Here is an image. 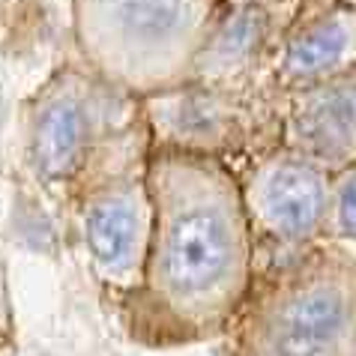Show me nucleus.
Listing matches in <instances>:
<instances>
[{"label": "nucleus", "mask_w": 356, "mask_h": 356, "mask_svg": "<svg viewBox=\"0 0 356 356\" xmlns=\"http://www.w3.org/2000/svg\"><path fill=\"white\" fill-rule=\"evenodd\" d=\"M153 197L147 273L177 312H216L245 288L252 222L240 174L216 156L150 150L144 162Z\"/></svg>", "instance_id": "nucleus-1"}, {"label": "nucleus", "mask_w": 356, "mask_h": 356, "mask_svg": "<svg viewBox=\"0 0 356 356\" xmlns=\"http://www.w3.org/2000/svg\"><path fill=\"white\" fill-rule=\"evenodd\" d=\"M227 9V0H72V31L99 81L144 102L192 81Z\"/></svg>", "instance_id": "nucleus-2"}, {"label": "nucleus", "mask_w": 356, "mask_h": 356, "mask_svg": "<svg viewBox=\"0 0 356 356\" xmlns=\"http://www.w3.org/2000/svg\"><path fill=\"white\" fill-rule=\"evenodd\" d=\"M261 356H356V254L321 240L282 270L261 312Z\"/></svg>", "instance_id": "nucleus-3"}, {"label": "nucleus", "mask_w": 356, "mask_h": 356, "mask_svg": "<svg viewBox=\"0 0 356 356\" xmlns=\"http://www.w3.org/2000/svg\"><path fill=\"white\" fill-rule=\"evenodd\" d=\"M240 183L254 234L296 252L326 240L332 174L323 165L275 144L254 156Z\"/></svg>", "instance_id": "nucleus-4"}, {"label": "nucleus", "mask_w": 356, "mask_h": 356, "mask_svg": "<svg viewBox=\"0 0 356 356\" xmlns=\"http://www.w3.org/2000/svg\"><path fill=\"white\" fill-rule=\"evenodd\" d=\"M99 84L93 72L63 66L33 93L27 105V150L42 183L63 186L84 171L102 126Z\"/></svg>", "instance_id": "nucleus-5"}, {"label": "nucleus", "mask_w": 356, "mask_h": 356, "mask_svg": "<svg viewBox=\"0 0 356 356\" xmlns=\"http://www.w3.org/2000/svg\"><path fill=\"white\" fill-rule=\"evenodd\" d=\"M81 236L105 279L129 282L144 270L153 240V197L144 168L111 177L84 197Z\"/></svg>", "instance_id": "nucleus-6"}, {"label": "nucleus", "mask_w": 356, "mask_h": 356, "mask_svg": "<svg viewBox=\"0 0 356 356\" xmlns=\"http://www.w3.org/2000/svg\"><path fill=\"white\" fill-rule=\"evenodd\" d=\"M144 120L153 135V150L222 159L225 150L245 138L249 111L243 105V90L189 81L177 90L144 99Z\"/></svg>", "instance_id": "nucleus-7"}, {"label": "nucleus", "mask_w": 356, "mask_h": 356, "mask_svg": "<svg viewBox=\"0 0 356 356\" xmlns=\"http://www.w3.org/2000/svg\"><path fill=\"white\" fill-rule=\"evenodd\" d=\"M279 144L330 174L356 165V72L279 93Z\"/></svg>", "instance_id": "nucleus-8"}, {"label": "nucleus", "mask_w": 356, "mask_h": 356, "mask_svg": "<svg viewBox=\"0 0 356 356\" xmlns=\"http://www.w3.org/2000/svg\"><path fill=\"white\" fill-rule=\"evenodd\" d=\"M356 72V3L335 0L332 6L296 18L270 60V84L275 93Z\"/></svg>", "instance_id": "nucleus-9"}, {"label": "nucleus", "mask_w": 356, "mask_h": 356, "mask_svg": "<svg viewBox=\"0 0 356 356\" xmlns=\"http://www.w3.org/2000/svg\"><path fill=\"white\" fill-rule=\"evenodd\" d=\"M284 31L275 24V13L264 0L231 6L222 24L207 42L195 78L197 84L243 90V84L266 63L270 66Z\"/></svg>", "instance_id": "nucleus-10"}, {"label": "nucleus", "mask_w": 356, "mask_h": 356, "mask_svg": "<svg viewBox=\"0 0 356 356\" xmlns=\"http://www.w3.org/2000/svg\"><path fill=\"white\" fill-rule=\"evenodd\" d=\"M326 240L356 245V165L332 174L326 207Z\"/></svg>", "instance_id": "nucleus-11"}, {"label": "nucleus", "mask_w": 356, "mask_h": 356, "mask_svg": "<svg viewBox=\"0 0 356 356\" xmlns=\"http://www.w3.org/2000/svg\"><path fill=\"white\" fill-rule=\"evenodd\" d=\"M332 3H335V0H300V9H296V15L291 18V22H296V18H305V15H312V13H321V9L332 6Z\"/></svg>", "instance_id": "nucleus-12"}, {"label": "nucleus", "mask_w": 356, "mask_h": 356, "mask_svg": "<svg viewBox=\"0 0 356 356\" xmlns=\"http://www.w3.org/2000/svg\"><path fill=\"white\" fill-rule=\"evenodd\" d=\"M0 293H3V291H0Z\"/></svg>", "instance_id": "nucleus-13"}]
</instances>
